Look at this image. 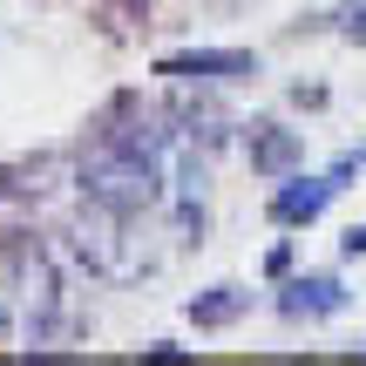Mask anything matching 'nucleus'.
<instances>
[{
  "instance_id": "nucleus-7",
  "label": "nucleus",
  "mask_w": 366,
  "mask_h": 366,
  "mask_svg": "<svg viewBox=\"0 0 366 366\" xmlns=\"http://www.w3.org/2000/svg\"><path fill=\"white\" fill-rule=\"evenodd\" d=\"M244 157H251V170L258 177H292L305 163V143H299V129H285V122H258V129L244 136Z\"/></svg>"
},
{
  "instance_id": "nucleus-4",
  "label": "nucleus",
  "mask_w": 366,
  "mask_h": 366,
  "mask_svg": "<svg viewBox=\"0 0 366 366\" xmlns=\"http://www.w3.org/2000/svg\"><path fill=\"white\" fill-rule=\"evenodd\" d=\"M353 170H366L360 157H340L332 170H319V177H299V170L278 177V190H272V224H285V231H292V224H312L319 210L346 190V177H353Z\"/></svg>"
},
{
  "instance_id": "nucleus-2",
  "label": "nucleus",
  "mask_w": 366,
  "mask_h": 366,
  "mask_svg": "<svg viewBox=\"0 0 366 366\" xmlns=\"http://www.w3.org/2000/svg\"><path fill=\"white\" fill-rule=\"evenodd\" d=\"M0 258L14 272V332L27 346H54L68 326V299H61V272H54L48 244L34 231H7L0 237Z\"/></svg>"
},
{
  "instance_id": "nucleus-9",
  "label": "nucleus",
  "mask_w": 366,
  "mask_h": 366,
  "mask_svg": "<svg viewBox=\"0 0 366 366\" xmlns=\"http://www.w3.org/2000/svg\"><path fill=\"white\" fill-rule=\"evenodd\" d=\"M340 27H346V41H366V0H353V7L340 14Z\"/></svg>"
},
{
  "instance_id": "nucleus-6",
  "label": "nucleus",
  "mask_w": 366,
  "mask_h": 366,
  "mask_svg": "<svg viewBox=\"0 0 366 366\" xmlns=\"http://www.w3.org/2000/svg\"><path fill=\"white\" fill-rule=\"evenodd\" d=\"M278 312L292 319V326H312V319H332L346 312V285L332 272H299L285 292H278Z\"/></svg>"
},
{
  "instance_id": "nucleus-8",
  "label": "nucleus",
  "mask_w": 366,
  "mask_h": 366,
  "mask_svg": "<svg viewBox=\"0 0 366 366\" xmlns=\"http://www.w3.org/2000/svg\"><path fill=\"white\" fill-rule=\"evenodd\" d=\"M244 312H251V285H210V292L190 299V326L197 332H224V326H237Z\"/></svg>"
},
{
  "instance_id": "nucleus-1",
  "label": "nucleus",
  "mask_w": 366,
  "mask_h": 366,
  "mask_svg": "<svg viewBox=\"0 0 366 366\" xmlns=\"http://www.w3.org/2000/svg\"><path fill=\"white\" fill-rule=\"evenodd\" d=\"M75 183H81L89 204H109V210H122V217H157V210L170 204L163 163L143 157V149L102 143V136H89V149H81V163H75Z\"/></svg>"
},
{
  "instance_id": "nucleus-5",
  "label": "nucleus",
  "mask_w": 366,
  "mask_h": 366,
  "mask_svg": "<svg viewBox=\"0 0 366 366\" xmlns=\"http://www.w3.org/2000/svg\"><path fill=\"white\" fill-rule=\"evenodd\" d=\"M258 54L251 48H183V54H163L157 75L183 81V89H224V81H258Z\"/></svg>"
},
{
  "instance_id": "nucleus-3",
  "label": "nucleus",
  "mask_w": 366,
  "mask_h": 366,
  "mask_svg": "<svg viewBox=\"0 0 366 366\" xmlns=\"http://www.w3.org/2000/svg\"><path fill=\"white\" fill-rule=\"evenodd\" d=\"M61 251L89 278H102V285H136V278L149 272V251H143L136 217H122V210H109V204H89V197H81V210L61 224Z\"/></svg>"
},
{
  "instance_id": "nucleus-10",
  "label": "nucleus",
  "mask_w": 366,
  "mask_h": 366,
  "mask_svg": "<svg viewBox=\"0 0 366 366\" xmlns=\"http://www.w3.org/2000/svg\"><path fill=\"white\" fill-rule=\"evenodd\" d=\"M340 251H346V258H366V224H353V231L340 237Z\"/></svg>"
}]
</instances>
